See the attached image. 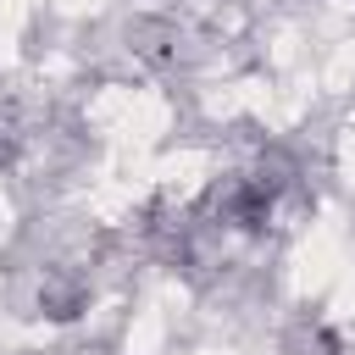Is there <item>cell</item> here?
Returning <instances> with one entry per match:
<instances>
[{
	"label": "cell",
	"instance_id": "obj_2",
	"mask_svg": "<svg viewBox=\"0 0 355 355\" xmlns=\"http://www.w3.org/2000/svg\"><path fill=\"white\" fill-rule=\"evenodd\" d=\"M277 355H338V333L322 316H294L277 338Z\"/></svg>",
	"mask_w": 355,
	"mask_h": 355
},
{
	"label": "cell",
	"instance_id": "obj_1",
	"mask_svg": "<svg viewBox=\"0 0 355 355\" xmlns=\"http://www.w3.org/2000/svg\"><path fill=\"white\" fill-rule=\"evenodd\" d=\"M39 311H44L50 322H72V316H83V311H89V277L72 272V266L50 272V277L39 283Z\"/></svg>",
	"mask_w": 355,
	"mask_h": 355
},
{
	"label": "cell",
	"instance_id": "obj_3",
	"mask_svg": "<svg viewBox=\"0 0 355 355\" xmlns=\"http://www.w3.org/2000/svg\"><path fill=\"white\" fill-rule=\"evenodd\" d=\"M128 44H133L144 61H166L172 44H178V33H172V22H161V17H139V22H128Z\"/></svg>",
	"mask_w": 355,
	"mask_h": 355
},
{
	"label": "cell",
	"instance_id": "obj_4",
	"mask_svg": "<svg viewBox=\"0 0 355 355\" xmlns=\"http://www.w3.org/2000/svg\"><path fill=\"white\" fill-rule=\"evenodd\" d=\"M250 178H255V183L277 200V194L300 178V166H294V155H288V150H261V161H255V172H250Z\"/></svg>",
	"mask_w": 355,
	"mask_h": 355
},
{
	"label": "cell",
	"instance_id": "obj_5",
	"mask_svg": "<svg viewBox=\"0 0 355 355\" xmlns=\"http://www.w3.org/2000/svg\"><path fill=\"white\" fill-rule=\"evenodd\" d=\"M22 150V111L11 100H0V161H11Z\"/></svg>",
	"mask_w": 355,
	"mask_h": 355
}]
</instances>
